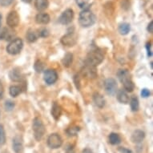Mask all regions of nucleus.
<instances>
[{
  "label": "nucleus",
  "instance_id": "25",
  "mask_svg": "<svg viewBox=\"0 0 153 153\" xmlns=\"http://www.w3.org/2000/svg\"><path fill=\"white\" fill-rule=\"evenodd\" d=\"M9 92H10V95L15 98V97H17L19 94H21V92H22V88H21L20 86L13 85L10 88Z\"/></svg>",
  "mask_w": 153,
  "mask_h": 153
},
{
  "label": "nucleus",
  "instance_id": "39",
  "mask_svg": "<svg viewBox=\"0 0 153 153\" xmlns=\"http://www.w3.org/2000/svg\"><path fill=\"white\" fill-rule=\"evenodd\" d=\"M148 30L149 33H152L153 32V22L152 21L148 26Z\"/></svg>",
  "mask_w": 153,
  "mask_h": 153
},
{
  "label": "nucleus",
  "instance_id": "20",
  "mask_svg": "<svg viewBox=\"0 0 153 153\" xmlns=\"http://www.w3.org/2000/svg\"><path fill=\"white\" fill-rule=\"evenodd\" d=\"M49 6L48 0H35V7L39 11H43L46 10Z\"/></svg>",
  "mask_w": 153,
  "mask_h": 153
},
{
  "label": "nucleus",
  "instance_id": "13",
  "mask_svg": "<svg viewBox=\"0 0 153 153\" xmlns=\"http://www.w3.org/2000/svg\"><path fill=\"white\" fill-rule=\"evenodd\" d=\"M145 138V132L142 130L137 129V130L134 131L133 133L131 134V142L136 144L142 143V141Z\"/></svg>",
  "mask_w": 153,
  "mask_h": 153
},
{
  "label": "nucleus",
  "instance_id": "30",
  "mask_svg": "<svg viewBox=\"0 0 153 153\" xmlns=\"http://www.w3.org/2000/svg\"><path fill=\"white\" fill-rule=\"evenodd\" d=\"M75 2H76V4L79 7L83 8V9L85 10L88 7V2H89V0H75Z\"/></svg>",
  "mask_w": 153,
  "mask_h": 153
},
{
  "label": "nucleus",
  "instance_id": "33",
  "mask_svg": "<svg viewBox=\"0 0 153 153\" xmlns=\"http://www.w3.org/2000/svg\"><path fill=\"white\" fill-rule=\"evenodd\" d=\"M150 95V91L149 89H147V88H143L141 91V96L143 97V98H148Z\"/></svg>",
  "mask_w": 153,
  "mask_h": 153
},
{
  "label": "nucleus",
  "instance_id": "27",
  "mask_svg": "<svg viewBox=\"0 0 153 153\" xmlns=\"http://www.w3.org/2000/svg\"><path fill=\"white\" fill-rule=\"evenodd\" d=\"M131 109L132 111H137L140 108V103H139V100L136 96L131 97L130 100Z\"/></svg>",
  "mask_w": 153,
  "mask_h": 153
},
{
  "label": "nucleus",
  "instance_id": "9",
  "mask_svg": "<svg viewBox=\"0 0 153 153\" xmlns=\"http://www.w3.org/2000/svg\"><path fill=\"white\" fill-rule=\"evenodd\" d=\"M74 19V11L71 9H67L59 18V22L63 25H68L72 22Z\"/></svg>",
  "mask_w": 153,
  "mask_h": 153
},
{
  "label": "nucleus",
  "instance_id": "26",
  "mask_svg": "<svg viewBox=\"0 0 153 153\" xmlns=\"http://www.w3.org/2000/svg\"><path fill=\"white\" fill-rule=\"evenodd\" d=\"M79 131H80L79 127H78V126H72V127H70V128H68L66 130V133H67V135L68 136L72 137V136H77V134H78Z\"/></svg>",
  "mask_w": 153,
  "mask_h": 153
},
{
  "label": "nucleus",
  "instance_id": "11",
  "mask_svg": "<svg viewBox=\"0 0 153 153\" xmlns=\"http://www.w3.org/2000/svg\"><path fill=\"white\" fill-rule=\"evenodd\" d=\"M7 23L11 28L16 27L19 23V15L15 10L10 11L7 16Z\"/></svg>",
  "mask_w": 153,
  "mask_h": 153
},
{
  "label": "nucleus",
  "instance_id": "12",
  "mask_svg": "<svg viewBox=\"0 0 153 153\" xmlns=\"http://www.w3.org/2000/svg\"><path fill=\"white\" fill-rule=\"evenodd\" d=\"M12 148L15 153H20L23 149V140L22 136H15L12 140Z\"/></svg>",
  "mask_w": 153,
  "mask_h": 153
},
{
  "label": "nucleus",
  "instance_id": "6",
  "mask_svg": "<svg viewBox=\"0 0 153 153\" xmlns=\"http://www.w3.org/2000/svg\"><path fill=\"white\" fill-rule=\"evenodd\" d=\"M63 144V139L57 133H52L48 138V145L51 149L59 148Z\"/></svg>",
  "mask_w": 153,
  "mask_h": 153
},
{
  "label": "nucleus",
  "instance_id": "40",
  "mask_svg": "<svg viewBox=\"0 0 153 153\" xmlns=\"http://www.w3.org/2000/svg\"><path fill=\"white\" fill-rule=\"evenodd\" d=\"M83 153H93V152L91 149H90V148H86L83 150Z\"/></svg>",
  "mask_w": 153,
  "mask_h": 153
},
{
  "label": "nucleus",
  "instance_id": "35",
  "mask_svg": "<svg viewBox=\"0 0 153 153\" xmlns=\"http://www.w3.org/2000/svg\"><path fill=\"white\" fill-rule=\"evenodd\" d=\"M146 49L148 51V57H152V43H148L146 44Z\"/></svg>",
  "mask_w": 153,
  "mask_h": 153
},
{
  "label": "nucleus",
  "instance_id": "23",
  "mask_svg": "<svg viewBox=\"0 0 153 153\" xmlns=\"http://www.w3.org/2000/svg\"><path fill=\"white\" fill-rule=\"evenodd\" d=\"M73 62V55L71 53H67L65 56L63 57L62 63L65 68H69Z\"/></svg>",
  "mask_w": 153,
  "mask_h": 153
},
{
  "label": "nucleus",
  "instance_id": "24",
  "mask_svg": "<svg viewBox=\"0 0 153 153\" xmlns=\"http://www.w3.org/2000/svg\"><path fill=\"white\" fill-rule=\"evenodd\" d=\"M131 30V27L129 23H121L119 27V32L120 33V35H128Z\"/></svg>",
  "mask_w": 153,
  "mask_h": 153
},
{
  "label": "nucleus",
  "instance_id": "29",
  "mask_svg": "<svg viewBox=\"0 0 153 153\" xmlns=\"http://www.w3.org/2000/svg\"><path fill=\"white\" fill-rule=\"evenodd\" d=\"M7 137H6V132L4 127L2 124H0V145L5 144Z\"/></svg>",
  "mask_w": 153,
  "mask_h": 153
},
{
  "label": "nucleus",
  "instance_id": "2",
  "mask_svg": "<svg viewBox=\"0 0 153 153\" xmlns=\"http://www.w3.org/2000/svg\"><path fill=\"white\" fill-rule=\"evenodd\" d=\"M103 59H104V55L103 51L99 48H95L88 52L85 63L93 67H97L103 62Z\"/></svg>",
  "mask_w": 153,
  "mask_h": 153
},
{
  "label": "nucleus",
  "instance_id": "22",
  "mask_svg": "<svg viewBox=\"0 0 153 153\" xmlns=\"http://www.w3.org/2000/svg\"><path fill=\"white\" fill-rule=\"evenodd\" d=\"M38 37H39V33L35 32V30H31V29L28 30L27 32V35H26V38H27V39L29 43L35 42L38 39Z\"/></svg>",
  "mask_w": 153,
  "mask_h": 153
},
{
  "label": "nucleus",
  "instance_id": "17",
  "mask_svg": "<svg viewBox=\"0 0 153 153\" xmlns=\"http://www.w3.org/2000/svg\"><path fill=\"white\" fill-rule=\"evenodd\" d=\"M9 77L14 82H20L22 80V74H21L20 70L19 68H15L10 71L9 73Z\"/></svg>",
  "mask_w": 153,
  "mask_h": 153
},
{
  "label": "nucleus",
  "instance_id": "16",
  "mask_svg": "<svg viewBox=\"0 0 153 153\" xmlns=\"http://www.w3.org/2000/svg\"><path fill=\"white\" fill-rule=\"evenodd\" d=\"M93 100H94V103H95V105L100 108H103L104 105H105V100H104L103 96L101 95L100 93H94V95H93Z\"/></svg>",
  "mask_w": 153,
  "mask_h": 153
},
{
  "label": "nucleus",
  "instance_id": "21",
  "mask_svg": "<svg viewBox=\"0 0 153 153\" xmlns=\"http://www.w3.org/2000/svg\"><path fill=\"white\" fill-rule=\"evenodd\" d=\"M108 140L111 145H118L121 143V137L117 133L111 132L108 136Z\"/></svg>",
  "mask_w": 153,
  "mask_h": 153
},
{
  "label": "nucleus",
  "instance_id": "38",
  "mask_svg": "<svg viewBox=\"0 0 153 153\" xmlns=\"http://www.w3.org/2000/svg\"><path fill=\"white\" fill-rule=\"evenodd\" d=\"M74 80H75V86H76V88L79 90V76L78 75H75V77L74 78Z\"/></svg>",
  "mask_w": 153,
  "mask_h": 153
},
{
  "label": "nucleus",
  "instance_id": "4",
  "mask_svg": "<svg viewBox=\"0 0 153 153\" xmlns=\"http://www.w3.org/2000/svg\"><path fill=\"white\" fill-rule=\"evenodd\" d=\"M32 130L35 140L39 142L43 139L46 132L45 126L43 124V121L41 120L39 118L36 117V118L34 119L32 123Z\"/></svg>",
  "mask_w": 153,
  "mask_h": 153
},
{
  "label": "nucleus",
  "instance_id": "37",
  "mask_svg": "<svg viewBox=\"0 0 153 153\" xmlns=\"http://www.w3.org/2000/svg\"><path fill=\"white\" fill-rule=\"evenodd\" d=\"M3 94H4V88H3V83L0 80V100L3 98Z\"/></svg>",
  "mask_w": 153,
  "mask_h": 153
},
{
  "label": "nucleus",
  "instance_id": "14",
  "mask_svg": "<svg viewBox=\"0 0 153 153\" xmlns=\"http://www.w3.org/2000/svg\"><path fill=\"white\" fill-rule=\"evenodd\" d=\"M50 15L47 14V13H39L36 16H35V21L36 23L39 24H43L46 25L50 22Z\"/></svg>",
  "mask_w": 153,
  "mask_h": 153
},
{
  "label": "nucleus",
  "instance_id": "31",
  "mask_svg": "<svg viewBox=\"0 0 153 153\" xmlns=\"http://www.w3.org/2000/svg\"><path fill=\"white\" fill-rule=\"evenodd\" d=\"M15 103L11 100H7L5 102V104H4V107H5L6 111H12L15 108Z\"/></svg>",
  "mask_w": 153,
  "mask_h": 153
},
{
  "label": "nucleus",
  "instance_id": "10",
  "mask_svg": "<svg viewBox=\"0 0 153 153\" xmlns=\"http://www.w3.org/2000/svg\"><path fill=\"white\" fill-rule=\"evenodd\" d=\"M43 79L47 84L51 85V84H54L58 79V74L53 69H48L44 71Z\"/></svg>",
  "mask_w": 153,
  "mask_h": 153
},
{
  "label": "nucleus",
  "instance_id": "7",
  "mask_svg": "<svg viewBox=\"0 0 153 153\" xmlns=\"http://www.w3.org/2000/svg\"><path fill=\"white\" fill-rule=\"evenodd\" d=\"M104 89L109 95H115L117 92V83L112 78L107 79L104 82Z\"/></svg>",
  "mask_w": 153,
  "mask_h": 153
},
{
  "label": "nucleus",
  "instance_id": "36",
  "mask_svg": "<svg viewBox=\"0 0 153 153\" xmlns=\"http://www.w3.org/2000/svg\"><path fill=\"white\" fill-rule=\"evenodd\" d=\"M118 151L120 153H133L132 151L127 148H124V147H120V148H118Z\"/></svg>",
  "mask_w": 153,
  "mask_h": 153
},
{
  "label": "nucleus",
  "instance_id": "8",
  "mask_svg": "<svg viewBox=\"0 0 153 153\" xmlns=\"http://www.w3.org/2000/svg\"><path fill=\"white\" fill-rule=\"evenodd\" d=\"M77 43V35L74 32H68L61 38V43L66 47H73Z\"/></svg>",
  "mask_w": 153,
  "mask_h": 153
},
{
  "label": "nucleus",
  "instance_id": "15",
  "mask_svg": "<svg viewBox=\"0 0 153 153\" xmlns=\"http://www.w3.org/2000/svg\"><path fill=\"white\" fill-rule=\"evenodd\" d=\"M51 113L53 118L55 119V120H58L60 118L61 114H62V108L56 102L53 103Z\"/></svg>",
  "mask_w": 153,
  "mask_h": 153
},
{
  "label": "nucleus",
  "instance_id": "41",
  "mask_svg": "<svg viewBox=\"0 0 153 153\" xmlns=\"http://www.w3.org/2000/svg\"><path fill=\"white\" fill-rule=\"evenodd\" d=\"M31 1H32V0H23V2H24V3H31Z\"/></svg>",
  "mask_w": 153,
  "mask_h": 153
},
{
  "label": "nucleus",
  "instance_id": "18",
  "mask_svg": "<svg viewBox=\"0 0 153 153\" xmlns=\"http://www.w3.org/2000/svg\"><path fill=\"white\" fill-rule=\"evenodd\" d=\"M117 100L123 104H127L129 102V96L125 90H120L117 91Z\"/></svg>",
  "mask_w": 153,
  "mask_h": 153
},
{
  "label": "nucleus",
  "instance_id": "5",
  "mask_svg": "<svg viewBox=\"0 0 153 153\" xmlns=\"http://www.w3.org/2000/svg\"><path fill=\"white\" fill-rule=\"evenodd\" d=\"M23 47V42L21 39H13L7 47V51L10 55H17L19 53H20Z\"/></svg>",
  "mask_w": 153,
  "mask_h": 153
},
{
  "label": "nucleus",
  "instance_id": "42",
  "mask_svg": "<svg viewBox=\"0 0 153 153\" xmlns=\"http://www.w3.org/2000/svg\"><path fill=\"white\" fill-rule=\"evenodd\" d=\"M1 22H2V15L0 14V26H1Z\"/></svg>",
  "mask_w": 153,
  "mask_h": 153
},
{
  "label": "nucleus",
  "instance_id": "3",
  "mask_svg": "<svg viewBox=\"0 0 153 153\" xmlns=\"http://www.w3.org/2000/svg\"><path fill=\"white\" fill-rule=\"evenodd\" d=\"M95 20V15L88 9H85L81 11L79 16V23L83 27H90L94 25Z\"/></svg>",
  "mask_w": 153,
  "mask_h": 153
},
{
  "label": "nucleus",
  "instance_id": "19",
  "mask_svg": "<svg viewBox=\"0 0 153 153\" xmlns=\"http://www.w3.org/2000/svg\"><path fill=\"white\" fill-rule=\"evenodd\" d=\"M13 35H14V33L12 30H10V29H7V28H3V30L0 32V39L7 41L10 40V39H12Z\"/></svg>",
  "mask_w": 153,
  "mask_h": 153
},
{
  "label": "nucleus",
  "instance_id": "28",
  "mask_svg": "<svg viewBox=\"0 0 153 153\" xmlns=\"http://www.w3.org/2000/svg\"><path fill=\"white\" fill-rule=\"evenodd\" d=\"M34 68L36 71V72L41 73L43 72L44 69H45V63H43V61L37 60L35 62V65H34Z\"/></svg>",
  "mask_w": 153,
  "mask_h": 153
},
{
  "label": "nucleus",
  "instance_id": "34",
  "mask_svg": "<svg viewBox=\"0 0 153 153\" xmlns=\"http://www.w3.org/2000/svg\"><path fill=\"white\" fill-rule=\"evenodd\" d=\"M14 0H0V4L3 7H8L13 3Z\"/></svg>",
  "mask_w": 153,
  "mask_h": 153
},
{
  "label": "nucleus",
  "instance_id": "32",
  "mask_svg": "<svg viewBox=\"0 0 153 153\" xmlns=\"http://www.w3.org/2000/svg\"><path fill=\"white\" fill-rule=\"evenodd\" d=\"M48 35H49V32H48V30L46 29V28H43V29H41L39 31V37H48Z\"/></svg>",
  "mask_w": 153,
  "mask_h": 153
},
{
  "label": "nucleus",
  "instance_id": "1",
  "mask_svg": "<svg viewBox=\"0 0 153 153\" xmlns=\"http://www.w3.org/2000/svg\"><path fill=\"white\" fill-rule=\"evenodd\" d=\"M117 76L120 81L123 84L124 90L128 92H132L135 88V84L131 79L130 72L126 69H120L117 72Z\"/></svg>",
  "mask_w": 153,
  "mask_h": 153
}]
</instances>
